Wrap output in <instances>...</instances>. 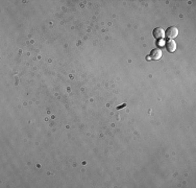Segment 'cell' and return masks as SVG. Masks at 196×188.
<instances>
[{"label": "cell", "instance_id": "cell-1", "mask_svg": "<svg viewBox=\"0 0 196 188\" xmlns=\"http://www.w3.org/2000/svg\"><path fill=\"white\" fill-rule=\"evenodd\" d=\"M177 35H178V29L173 26L168 27L167 30L165 32V37L169 39H174L175 37H177Z\"/></svg>", "mask_w": 196, "mask_h": 188}, {"label": "cell", "instance_id": "cell-2", "mask_svg": "<svg viewBox=\"0 0 196 188\" xmlns=\"http://www.w3.org/2000/svg\"><path fill=\"white\" fill-rule=\"evenodd\" d=\"M153 37L156 40H162V39L165 38V30L161 27H156V28L153 29Z\"/></svg>", "mask_w": 196, "mask_h": 188}, {"label": "cell", "instance_id": "cell-3", "mask_svg": "<svg viewBox=\"0 0 196 188\" xmlns=\"http://www.w3.org/2000/svg\"><path fill=\"white\" fill-rule=\"evenodd\" d=\"M161 57H162V51L160 50L159 48H156V49H153V50H151L150 54L147 57V60H150V59H152V60H159Z\"/></svg>", "mask_w": 196, "mask_h": 188}, {"label": "cell", "instance_id": "cell-4", "mask_svg": "<svg viewBox=\"0 0 196 188\" xmlns=\"http://www.w3.org/2000/svg\"><path fill=\"white\" fill-rule=\"evenodd\" d=\"M165 48L167 49V51L173 52L176 49V43L174 42V41H172V40L168 41V42L165 43Z\"/></svg>", "mask_w": 196, "mask_h": 188}]
</instances>
